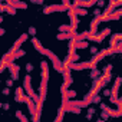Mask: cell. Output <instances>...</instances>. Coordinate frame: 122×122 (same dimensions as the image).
<instances>
[{"label":"cell","mask_w":122,"mask_h":122,"mask_svg":"<svg viewBox=\"0 0 122 122\" xmlns=\"http://www.w3.org/2000/svg\"><path fill=\"white\" fill-rule=\"evenodd\" d=\"M66 68L71 71H83V69H93L96 68L95 62H82V63H76V62H69L66 63Z\"/></svg>","instance_id":"cell-1"},{"label":"cell","mask_w":122,"mask_h":122,"mask_svg":"<svg viewBox=\"0 0 122 122\" xmlns=\"http://www.w3.org/2000/svg\"><path fill=\"white\" fill-rule=\"evenodd\" d=\"M71 10V6L62 3V5H52V6H47L43 9V13L45 15H50V13H55V12H69Z\"/></svg>","instance_id":"cell-2"},{"label":"cell","mask_w":122,"mask_h":122,"mask_svg":"<svg viewBox=\"0 0 122 122\" xmlns=\"http://www.w3.org/2000/svg\"><path fill=\"white\" fill-rule=\"evenodd\" d=\"M121 83H122V78H119V76H118V78L115 79V83H113L112 89H111V91H112V95L109 96V101H111V103H115V105L118 103V99H119V98H118V91H119V86H121Z\"/></svg>","instance_id":"cell-3"},{"label":"cell","mask_w":122,"mask_h":122,"mask_svg":"<svg viewBox=\"0 0 122 122\" xmlns=\"http://www.w3.org/2000/svg\"><path fill=\"white\" fill-rule=\"evenodd\" d=\"M27 37H29V33H23V35H20V36H19V39L15 42L13 47H12L9 52H10V53H13V52H16V50H19V49H20V46H22V45L27 40Z\"/></svg>","instance_id":"cell-4"},{"label":"cell","mask_w":122,"mask_h":122,"mask_svg":"<svg viewBox=\"0 0 122 122\" xmlns=\"http://www.w3.org/2000/svg\"><path fill=\"white\" fill-rule=\"evenodd\" d=\"M7 69H9V72H10V76H12L15 81H17V79H19V71H20V66H19V65H15L13 62H10L9 66H7Z\"/></svg>","instance_id":"cell-5"},{"label":"cell","mask_w":122,"mask_h":122,"mask_svg":"<svg viewBox=\"0 0 122 122\" xmlns=\"http://www.w3.org/2000/svg\"><path fill=\"white\" fill-rule=\"evenodd\" d=\"M111 30H112V29H109V27L103 29V30H102V32H101V33L96 36L95 42H96V43H102V42H103V39H105L106 36H109V35H111Z\"/></svg>","instance_id":"cell-6"},{"label":"cell","mask_w":122,"mask_h":122,"mask_svg":"<svg viewBox=\"0 0 122 122\" xmlns=\"http://www.w3.org/2000/svg\"><path fill=\"white\" fill-rule=\"evenodd\" d=\"M63 75V81H65V85L66 86H71L73 83V78L71 76V69H66V72L62 73Z\"/></svg>","instance_id":"cell-7"},{"label":"cell","mask_w":122,"mask_h":122,"mask_svg":"<svg viewBox=\"0 0 122 122\" xmlns=\"http://www.w3.org/2000/svg\"><path fill=\"white\" fill-rule=\"evenodd\" d=\"M72 10L78 16H86L88 15V9L86 7H82V6H72Z\"/></svg>","instance_id":"cell-8"},{"label":"cell","mask_w":122,"mask_h":122,"mask_svg":"<svg viewBox=\"0 0 122 122\" xmlns=\"http://www.w3.org/2000/svg\"><path fill=\"white\" fill-rule=\"evenodd\" d=\"M32 43H33V46H35V49L39 52V53H42V55H45V52H46V49L40 45V42L37 40V39H35V36H33V39H32Z\"/></svg>","instance_id":"cell-9"},{"label":"cell","mask_w":122,"mask_h":122,"mask_svg":"<svg viewBox=\"0 0 122 122\" xmlns=\"http://www.w3.org/2000/svg\"><path fill=\"white\" fill-rule=\"evenodd\" d=\"M9 5H12V6L16 7V9H23V10L27 9V3L22 2V0H19V2H9Z\"/></svg>","instance_id":"cell-10"},{"label":"cell","mask_w":122,"mask_h":122,"mask_svg":"<svg viewBox=\"0 0 122 122\" xmlns=\"http://www.w3.org/2000/svg\"><path fill=\"white\" fill-rule=\"evenodd\" d=\"M98 3V0H86V2H83V0H82V2L79 3V6H82V7H92V6H95Z\"/></svg>","instance_id":"cell-11"},{"label":"cell","mask_w":122,"mask_h":122,"mask_svg":"<svg viewBox=\"0 0 122 122\" xmlns=\"http://www.w3.org/2000/svg\"><path fill=\"white\" fill-rule=\"evenodd\" d=\"M89 35H91V32H82V33H78V35L75 36V40H86V39H89Z\"/></svg>","instance_id":"cell-12"},{"label":"cell","mask_w":122,"mask_h":122,"mask_svg":"<svg viewBox=\"0 0 122 122\" xmlns=\"http://www.w3.org/2000/svg\"><path fill=\"white\" fill-rule=\"evenodd\" d=\"M101 75H102V73H101V71H99L98 68L91 69V75H89V76H91V79H92V81H93V79H98Z\"/></svg>","instance_id":"cell-13"},{"label":"cell","mask_w":122,"mask_h":122,"mask_svg":"<svg viewBox=\"0 0 122 122\" xmlns=\"http://www.w3.org/2000/svg\"><path fill=\"white\" fill-rule=\"evenodd\" d=\"M57 30H59V32H65V33H68V32H73V27H72L71 25H60Z\"/></svg>","instance_id":"cell-14"},{"label":"cell","mask_w":122,"mask_h":122,"mask_svg":"<svg viewBox=\"0 0 122 122\" xmlns=\"http://www.w3.org/2000/svg\"><path fill=\"white\" fill-rule=\"evenodd\" d=\"M23 86H20V88H17L16 89V102H22V98H23Z\"/></svg>","instance_id":"cell-15"},{"label":"cell","mask_w":122,"mask_h":122,"mask_svg":"<svg viewBox=\"0 0 122 122\" xmlns=\"http://www.w3.org/2000/svg\"><path fill=\"white\" fill-rule=\"evenodd\" d=\"M66 95H68L69 99H73V98H76L78 93H76V91H69V89H68V91H66Z\"/></svg>","instance_id":"cell-16"},{"label":"cell","mask_w":122,"mask_h":122,"mask_svg":"<svg viewBox=\"0 0 122 122\" xmlns=\"http://www.w3.org/2000/svg\"><path fill=\"white\" fill-rule=\"evenodd\" d=\"M16 116H17L20 121H23V122H27V118H26V116H25V115H23L20 111H16Z\"/></svg>","instance_id":"cell-17"},{"label":"cell","mask_w":122,"mask_h":122,"mask_svg":"<svg viewBox=\"0 0 122 122\" xmlns=\"http://www.w3.org/2000/svg\"><path fill=\"white\" fill-rule=\"evenodd\" d=\"M92 103H101V96H99L98 93L92 96Z\"/></svg>","instance_id":"cell-18"},{"label":"cell","mask_w":122,"mask_h":122,"mask_svg":"<svg viewBox=\"0 0 122 122\" xmlns=\"http://www.w3.org/2000/svg\"><path fill=\"white\" fill-rule=\"evenodd\" d=\"M95 113V109L93 108H88V115H86V118L88 119H92V115Z\"/></svg>","instance_id":"cell-19"},{"label":"cell","mask_w":122,"mask_h":122,"mask_svg":"<svg viewBox=\"0 0 122 122\" xmlns=\"http://www.w3.org/2000/svg\"><path fill=\"white\" fill-rule=\"evenodd\" d=\"M36 32H37V30H36V27L30 26V27H29V32H27V33H29L30 36H35V35H36Z\"/></svg>","instance_id":"cell-20"},{"label":"cell","mask_w":122,"mask_h":122,"mask_svg":"<svg viewBox=\"0 0 122 122\" xmlns=\"http://www.w3.org/2000/svg\"><path fill=\"white\" fill-rule=\"evenodd\" d=\"M32 71H33V65H32V63H26V72L30 73Z\"/></svg>","instance_id":"cell-21"},{"label":"cell","mask_w":122,"mask_h":122,"mask_svg":"<svg viewBox=\"0 0 122 122\" xmlns=\"http://www.w3.org/2000/svg\"><path fill=\"white\" fill-rule=\"evenodd\" d=\"M101 115H102V119H108V118H111V115H109L106 111H102V113H101Z\"/></svg>","instance_id":"cell-22"},{"label":"cell","mask_w":122,"mask_h":122,"mask_svg":"<svg viewBox=\"0 0 122 122\" xmlns=\"http://www.w3.org/2000/svg\"><path fill=\"white\" fill-rule=\"evenodd\" d=\"M91 53H92V56L96 55V53H98V47H96V46H91Z\"/></svg>","instance_id":"cell-23"},{"label":"cell","mask_w":122,"mask_h":122,"mask_svg":"<svg viewBox=\"0 0 122 122\" xmlns=\"http://www.w3.org/2000/svg\"><path fill=\"white\" fill-rule=\"evenodd\" d=\"M13 82H15V79H13V78H10V79H7V81H6V85L10 88V86H13Z\"/></svg>","instance_id":"cell-24"},{"label":"cell","mask_w":122,"mask_h":122,"mask_svg":"<svg viewBox=\"0 0 122 122\" xmlns=\"http://www.w3.org/2000/svg\"><path fill=\"white\" fill-rule=\"evenodd\" d=\"M93 15H95V17H96V16H101V7L95 9V10H93Z\"/></svg>","instance_id":"cell-25"},{"label":"cell","mask_w":122,"mask_h":122,"mask_svg":"<svg viewBox=\"0 0 122 122\" xmlns=\"http://www.w3.org/2000/svg\"><path fill=\"white\" fill-rule=\"evenodd\" d=\"M103 95H105V96H111V95H112V91H111V89H105V91H103Z\"/></svg>","instance_id":"cell-26"},{"label":"cell","mask_w":122,"mask_h":122,"mask_svg":"<svg viewBox=\"0 0 122 122\" xmlns=\"http://www.w3.org/2000/svg\"><path fill=\"white\" fill-rule=\"evenodd\" d=\"M98 6L99 7H103L105 6V0H98Z\"/></svg>","instance_id":"cell-27"},{"label":"cell","mask_w":122,"mask_h":122,"mask_svg":"<svg viewBox=\"0 0 122 122\" xmlns=\"http://www.w3.org/2000/svg\"><path fill=\"white\" fill-rule=\"evenodd\" d=\"M9 93H10V89H9V86H7V88L3 89V95H9Z\"/></svg>","instance_id":"cell-28"},{"label":"cell","mask_w":122,"mask_h":122,"mask_svg":"<svg viewBox=\"0 0 122 122\" xmlns=\"http://www.w3.org/2000/svg\"><path fill=\"white\" fill-rule=\"evenodd\" d=\"M2 108H3V109H9L10 106H9V103H3V105H2Z\"/></svg>","instance_id":"cell-29"},{"label":"cell","mask_w":122,"mask_h":122,"mask_svg":"<svg viewBox=\"0 0 122 122\" xmlns=\"http://www.w3.org/2000/svg\"><path fill=\"white\" fill-rule=\"evenodd\" d=\"M5 33H6V30H5V29H0V36H3Z\"/></svg>","instance_id":"cell-30"},{"label":"cell","mask_w":122,"mask_h":122,"mask_svg":"<svg viewBox=\"0 0 122 122\" xmlns=\"http://www.w3.org/2000/svg\"><path fill=\"white\" fill-rule=\"evenodd\" d=\"M43 2H45V0H37V5H42Z\"/></svg>","instance_id":"cell-31"},{"label":"cell","mask_w":122,"mask_h":122,"mask_svg":"<svg viewBox=\"0 0 122 122\" xmlns=\"http://www.w3.org/2000/svg\"><path fill=\"white\" fill-rule=\"evenodd\" d=\"M115 2H116V0H109V5H113Z\"/></svg>","instance_id":"cell-32"},{"label":"cell","mask_w":122,"mask_h":122,"mask_svg":"<svg viewBox=\"0 0 122 122\" xmlns=\"http://www.w3.org/2000/svg\"><path fill=\"white\" fill-rule=\"evenodd\" d=\"M30 2H32V3H37V0H30Z\"/></svg>","instance_id":"cell-33"},{"label":"cell","mask_w":122,"mask_h":122,"mask_svg":"<svg viewBox=\"0 0 122 122\" xmlns=\"http://www.w3.org/2000/svg\"><path fill=\"white\" fill-rule=\"evenodd\" d=\"M121 57H122V56H121Z\"/></svg>","instance_id":"cell-34"}]
</instances>
